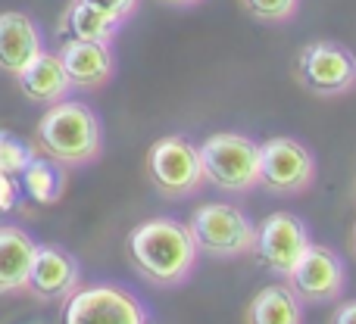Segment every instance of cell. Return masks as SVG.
<instances>
[{
	"instance_id": "1",
	"label": "cell",
	"mask_w": 356,
	"mask_h": 324,
	"mask_svg": "<svg viewBox=\"0 0 356 324\" xmlns=\"http://www.w3.org/2000/svg\"><path fill=\"white\" fill-rule=\"evenodd\" d=\"M125 253L138 275L154 287H178L197 265V244L191 228L169 215H156L135 225L125 237Z\"/></svg>"
},
{
	"instance_id": "2",
	"label": "cell",
	"mask_w": 356,
	"mask_h": 324,
	"mask_svg": "<svg viewBox=\"0 0 356 324\" xmlns=\"http://www.w3.org/2000/svg\"><path fill=\"white\" fill-rule=\"evenodd\" d=\"M35 147L38 153L72 165H88L104 153V125L97 112L81 100H60L50 103L35 128Z\"/></svg>"
},
{
	"instance_id": "3",
	"label": "cell",
	"mask_w": 356,
	"mask_h": 324,
	"mask_svg": "<svg viewBox=\"0 0 356 324\" xmlns=\"http://www.w3.org/2000/svg\"><path fill=\"white\" fill-rule=\"evenodd\" d=\"M188 228L197 244V253L209 259H234L253 253L257 225L234 203H203L191 212Z\"/></svg>"
},
{
	"instance_id": "4",
	"label": "cell",
	"mask_w": 356,
	"mask_h": 324,
	"mask_svg": "<svg viewBox=\"0 0 356 324\" xmlns=\"http://www.w3.org/2000/svg\"><path fill=\"white\" fill-rule=\"evenodd\" d=\"M207 184L225 194H247L259 187V144L247 135L216 131L200 144Z\"/></svg>"
},
{
	"instance_id": "5",
	"label": "cell",
	"mask_w": 356,
	"mask_h": 324,
	"mask_svg": "<svg viewBox=\"0 0 356 324\" xmlns=\"http://www.w3.org/2000/svg\"><path fill=\"white\" fill-rule=\"evenodd\" d=\"M63 324H150V315L131 290L119 284H88L63 300Z\"/></svg>"
},
{
	"instance_id": "6",
	"label": "cell",
	"mask_w": 356,
	"mask_h": 324,
	"mask_svg": "<svg viewBox=\"0 0 356 324\" xmlns=\"http://www.w3.org/2000/svg\"><path fill=\"white\" fill-rule=\"evenodd\" d=\"M294 75L316 97H344L356 87V53L338 41H309L297 53Z\"/></svg>"
},
{
	"instance_id": "7",
	"label": "cell",
	"mask_w": 356,
	"mask_h": 324,
	"mask_svg": "<svg viewBox=\"0 0 356 324\" xmlns=\"http://www.w3.org/2000/svg\"><path fill=\"white\" fill-rule=\"evenodd\" d=\"M147 178L163 196H191L207 184L200 147L181 135H169L150 144Z\"/></svg>"
},
{
	"instance_id": "8",
	"label": "cell",
	"mask_w": 356,
	"mask_h": 324,
	"mask_svg": "<svg viewBox=\"0 0 356 324\" xmlns=\"http://www.w3.org/2000/svg\"><path fill=\"white\" fill-rule=\"evenodd\" d=\"M288 287L303 300V306H322V302H334L344 293L347 268L344 259L322 244H309L294 262V268L284 275Z\"/></svg>"
},
{
	"instance_id": "9",
	"label": "cell",
	"mask_w": 356,
	"mask_h": 324,
	"mask_svg": "<svg viewBox=\"0 0 356 324\" xmlns=\"http://www.w3.org/2000/svg\"><path fill=\"white\" fill-rule=\"evenodd\" d=\"M316 181V160L294 137H269L259 144V187L269 194H303Z\"/></svg>"
},
{
	"instance_id": "10",
	"label": "cell",
	"mask_w": 356,
	"mask_h": 324,
	"mask_svg": "<svg viewBox=\"0 0 356 324\" xmlns=\"http://www.w3.org/2000/svg\"><path fill=\"white\" fill-rule=\"evenodd\" d=\"M309 244L313 237H309L307 221L297 219L294 212H272L257 225L250 256H257V262H263V268H269L272 275L284 278Z\"/></svg>"
},
{
	"instance_id": "11",
	"label": "cell",
	"mask_w": 356,
	"mask_h": 324,
	"mask_svg": "<svg viewBox=\"0 0 356 324\" xmlns=\"http://www.w3.org/2000/svg\"><path fill=\"white\" fill-rule=\"evenodd\" d=\"M75 287H79V262L72 253L56 244H38L25 290L41 302H54L66 300Z\"/></svg>"
},
{
	"instance_id": "12",
	"label": "cell",
	"mask_w": 356,
	"mask_h": 324,
	"mask_svg": "<svg viewBox=\"0 0 356 324\" xmlns=\"http://www.w3.org/2000/svg\"><path fill=\"white\" fill-rule=\"evenodd\" d=\"M60 62L66 69L72 87H81V91H97L116 72L113 47L104 41H75V37H66L60 47Z\"/></svg>"
},
{
	"instance_id": "13",
	"label": "cell",
	"mask_w": 356,
	"mask_h": 324,
	"mask_svg": "<svg viewBox=\"0 0 356 324\" xmlns=\"http://www.w3.org/2000/svg\"><path fill=\"white\" fill-rule=\"evenodd\" d=\"M41 50L44 41L35 19L19 10L0 12V69L3 72L19 75Z\"/></svg>"
},
{
	"instance_id": "14",
	"label": "cell",
	"mask_w": 356,
	"mask_h": 324,
	"mask_svg": "<svg viewBox=\"0 0 356 324\" xmlns=\"http://www.w3.org/2000/svg\"><path fill=\"white\" fill-rule=\"evenodd\" d=\"M16 81L25 97L35 100V103H44V106L60 103V100H66V94L72 91V81H69L66 69H63L60 53H47V50H41V53L16 75Z\"/></svg>"
},
{
	"instance_id": "15",
	"label": "cell",
	"mask_w": 356,
	"mask_h": 324,
	"mask_svg": "<svg viewBox=\"0 0 356 324\" xmlns=\"http://www.w3.org/2000/svg\"><path fill=\"white\" fill-rule=\"evenodd\" d=\"M35 237L16 225H0V293L25 290L31 262H35Z\"/></svg>"
},
{
	"instance_id": "16",
	"label": "cell",
	"mask_w": 356,
	"mask_h": 324,
	"mask_svg": "<svg viewBox=\"0 0 356 324\" xmlns=\"http://www.w3.org/2000/svg\"><path fill=\"white\" fill-rule=\"evenodd\" d=\"M244 324H303V300L288 281L269 284L247 302Z\"/></svg>"
},
{
	"instance_id": "17",
	"label": "cell",
	"mask_w": 356,
	"mask_h": 324,
	"mask_svg": "<svg viewBox=\"0 0 356 324\" xmlns=\"http://www.w3.org/2000/svg\"><path fill=\"white\" fill-rule=\"evenodd\" d=\"M19 187L29 200H35L38 206H50L66 194V165L50 160V156L38 153L35 160L22 169L19 175Z\"/></svg>"
},
{
	"instance_id": "18",
	"label": "cell",
	"mask_w": 356,
	"mask_h": 324,
	"mask_svg": "<svg viewBox=\"0 0 356 324\" xmlns=\"http://www.w3.org/2000/svg\"><path fill=\"white\" fill-rule=\"evenodd\" d=\"M122 28V22L106 12H100L97 6L85 3V0H72V6L66 10L60 22V35L75 37V41H104L110 44L116 37V31Z\"/></svg>"
},
{
	"instance_id": "19",
	"label": "cell",
	"mask_w": 356,
	"mask_h": 324,
	"mask_svg": "<svg viewBox=\"0 0 356 324\" xmlns=\"http://www.w3.org/2000/svg\"><path fill=\"white\" fill-rule=\"evenodd\" d=\"M38 156V147L29 141H22L19 135L0 128V171L6 175H22V169Z\"/></svg>"
},
{
	"instance_id": "20",
	"label": "cell",
	"mask_w": 356,
	"mask_h": 324,
	"mask_svg": "<svg viewBox=\"0 0 356 324\" xmlns=\"http://www.w3.org/2000/svg\"><path fill=\"white\" fill-rule=\"evenodd\" d=\"M247 12L259 22H269V25H278V22H288V19L297 16L300 10V0H241Z\"/></svg>"
},
{
	"instance_id": "21",
	"label": "cell",
	"mask_w": 356,
	"mask_h": 324,
	"mask_svg": "<svg viewBox=\"0 0 356 324\" xmlns=\"http://www.w3.org/2000/svg\"><path fill=\"white\" fill-rule=\"evenodd\" d=\"M19 203H22V187H19V178L0 171V215L16 212Z\"/></svg>"
},
{
	"instance_id": "22",
	"label": "cell",
	"mask_w": 356,
	"mask_h": 324,
	"mask_svg": "<svg viewBox=\"0 0 356 324\" xmlns=\"http://www.w3.org/2000/svg\"><path fill=\"white\" fill-rule=\"evenodd\" d=\"M85 3L97 6L100 12H106V16L125 22V19L135 16V10H138V3H141V0H85Z\"/></svg>"
},
{
	"instance_id": "23",
	"label": "cell",
	"mask_w": 356,
	"mask_h": 324,
	"mask_svg": "<svg viewBox=\"0 0 356 324\" xmlns=\"http://www.w3.org/2000/svg\"><path fill=\"white\" fill-rule=\"evenodd\" d=\"M332 324H356V300H347L334 309Z\"/></svg>"
},
{
	"instance_id": "24",
	"label": "cell",
	"mask_w": 356,
	"mask_h": 324,
	"mask_svg": "<svg viewBox=\"0 0 356 324\" xmlns=\"http://www.w3.org/2000/svg\"><path fill=\"white\" fill-rule=\"evenodd\" d=\"M160 3H166V6H181V10H184V6H197L200 0H160Z\"/></svg>"
},
{
	"instance_id": "25",
	"label": "cell",
	"mask_w": 356,
	"mask_h": 324,
	"mask_svg": "<svg viewBox=\"0 0 356 324\" xmlns=\"http://www.w3.org/2000/svg\"><path fill=\"white\" fill-rule=\"evenodd\" d=\"M353 253H356V228H353Z\"/></svg>"
}]
</instances>
